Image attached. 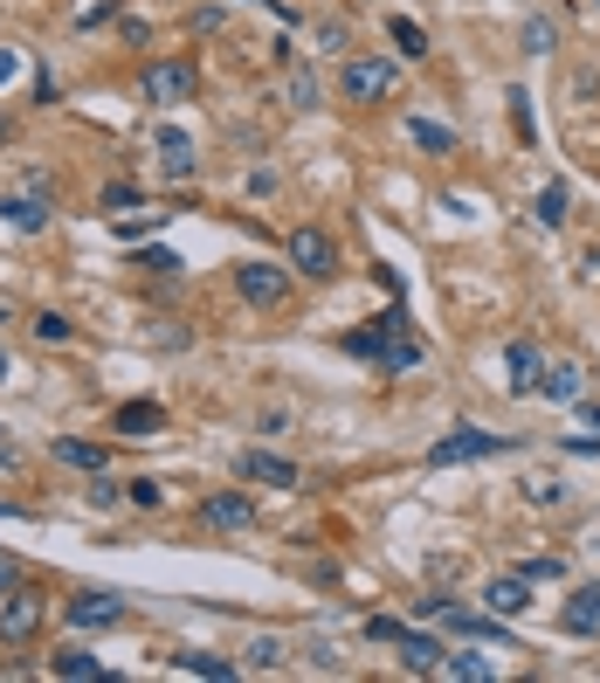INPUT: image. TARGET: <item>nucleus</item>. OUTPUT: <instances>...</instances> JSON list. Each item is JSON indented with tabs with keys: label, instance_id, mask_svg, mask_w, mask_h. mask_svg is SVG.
I'll use <instances>...</instances> for the list:
<instances>
[{
	"label": "nucleus",
	"instance_id": "1",
	"mask_svg": "<svg viewBox=\"0 0 600 683\" xmlns=\"http://www.w3.org/2000/svg\"><path fill=\"white\" fill-rule=\"evenodd\" d=\"M394 84H401V69L386 63V56H352L346 76H338L346 104H380V97H394Z\"/></svg>",
	"mask_w": 600,
	"mask_h": 683
},
{
	"label": "nucleus",
	"instance_id": "2",
	"mask_svg": "<svg viewBox=\"0 0 600 683\" xmlns=\"http://www.w3.org/2000/svg\"><path fill=\"white\" fill-rule=\"evenodd\" d=\"M511 449V435H483V429H456V435H441L435 449H428V469H456V463H483V456H504Z\"/></svg>",
	"mask_w": 600,
	"mask_h": 683
},
{
	"label": "nucleus",
	"instance_id": "3",
	"mask_svg": "<svg viewBox=\"0 0 600 683\" xmlns=\"http://www.w3.org/2000/svg\"><path fill=\"white\" fill-rule=\"evenodd\" d=\"M234 291L255 311H283L291 304V270H276V262H242V270H234Z\"/></svg>",
	"mask_w": 600,
	"mask_h": 683
},
{
	"label": "nucleus",
	"instance_id": "4",
	"mask_svg": "<svg viewBox=\"0 0 600 683\" xmlns=\"http://www.w3.org/2000/svg\"><path fill=\"white\" fill-rule=\"evenodd\" d=\"M42 615H48L42 594H29V587L0 594V642H35L42 636Z\"/></svg>",
	"mask_w": 600,
	"mask_h": 683
},
{
	"label": "nucleus",
	"instance_id": "5",
	"mask_svg": "<svg viewBox=\"0 0 600 683\" xmlns=\"http://www.w3.org/2000/svg\"><path fill=\"white\" fill-rule=\"evenodd\" d=\"M63 621L84 628V636H90V628H118V621H124V594H111V587L69 594V600H63Z\"/></svg>",
	"mask_w": 600,
	"mask_h": 683
},
{
	"label": "nucleus",
	"instance_id": "6",
	"mask_svg": "<svg viewBox=\"0 0 600 683\" xmlns=\"http://www.w3.org/2000/svg\"><path fill=\"white\" fill-rule=\"evenodd\" d=\"M194 84H200V76H194L187 56H166V63L145 69V97L152 104H194Z\"/></svg>",
	"mask_w": 600,
	"mask_h": 683
},
{
	"label": "nucleus",
	"instance_id": "7",
	"mask_svg": "<svg viewBox=\"0 0 600 683\" xmlns=\"http://www.w3.org/2000/svg\"><path fill=\"white\" fill-rule=\"evenodd\" d=\"M291 270H297V277H318V283L338 270V249H331L325 228H297V235H291Z\"/></svg>",
	"mask_w": 600,
	"mask_h": 683
},
{
	"label": "nucleus",
	"instance_id": "8",
	"mask_svg": "<svg viewBox=\"0 0 600 683\" xmlns=\"http://www.w3.org/2000/svg\"><path fill=\"white\" fill-rule=\"evenodd\" d=\"M48 215H56V194H0V221L8 228H21V235H42L48 228Z\"/></svg>",
	"mask_w": 600,
	"mask_h": 683
},
{
	"label": "nucleus",
	"instance_id": "9",
	"mask_svg": "<svg viewBox=\"0 0 600 683\" xmlns=\"http://www.w3.org/2000/svg\"><path fill=\"white\" fill-rule=\"evenodd\" d=\"M532 393H545L553 408H572V401L587 393V373H580L572 359H553V366H538V387H532Z\"/></svg>",
	"mask_w": 600,
	"mask_h": 683
},
{
	"label": "nucleus",
	"instance_id": "10",
	"mask_svg": "<svg viewBox=\"0 0 600 683\" xmlns=\"http://www.w3.org/2000/svg\"><path fill=\"white\" fill-rule=\"evenodd\" d=\"M200 518L215 524V532H249V524H255V505H249L242 490H215V497L200 505Z\"/></svg>",
	"mask_w": 600,
	"mask_h": 683
},
{
	"label": "nucleus",
	"instance_id": "11",
	"mask_svg": "<svg viewBox=\"0 0 600 683\" xmlns=\"http://www.w3.org/2000/svg\"><path fill=\"white\" fill-rule=\"evenodd\" d=\"M242 477L263 484V490H297V463L291 456H270V449H249L242 456Z\"/></svg>",
	"mask_w": 600,
	"mask_h": 683
},
{
	"label": "nucleus",
	"instance_id": "12",
	"mask_svg": "<svg viewBox=\"0 0 600 683\" xmlns=\"http://www.w3.org/2000/svg\"><path fill=\"white\" fill-rule=\"evenodd\" d=\"M441 663H449V642L441 636H401V670L407 676H441Z\"/></svg>",
	"mask_w": 600,
	"mask_h": 683
},
{
	"label": "nucleus",
	"instance_id": "13",
	"mask_svg": "<svg viewBox=\"0 0 600 683\" xmlns=\"http://www.w3.org/2000/svg\"><path fill=\"white\" fill-rule=\"evenodd\" d=\"M152 145H160V173L166 180H194V139H187V131L160 124V139H152Z\"/></svg>",
	"mask_w": 600,
	"mask_h": 683
},
{
	"label": "nucleus",
	"instance_id": "14",
	"mask_svg": "<svg viewBox=\"0 0 600 683\" xmlns=\"http://www.w3.org/2000/svg\"><path fill=\"white\" fill-rule=\"evenodd\" d=\"M559 621H566V636H587V642H593V636H600V587H580V594L566 600Z\"/></svg>",
	"mask_w": 600,
	"mask_h": 683
},
{
	"label": "nucleus",
	"instance_id": "15",
	"mask_svg": "<svg viewBox=\"0 0 600 683\" xmlns=\"http://www.w3.org/2000/svg\"><path fill=\"white\" fill-rule=\"evenodd\" d=\"M483 600H490V615H504V621H511V615H525V608H532V581H525V573H511V581H490V594H483Z\"/></svg>",
	"mask_w": 600,
	"mask_h": 683
},
{
	"label": "nucleus",
	"instance_id": "16",
	"mask_svg": "<svg viewBox=\"0 0 600 683\" xmlns=\"http://www.w3.org/2000/svg\"><path fill=\"white\" fill-rule=\"evenodd\" d=\"M160 422H166V414L152 408V401H124V408H118V435H124V442H152V435H160Z\"/></svg>",
	"mask_w": 600,
	"mask_h": 683
},
{
	"label": "nucleus",
	"instance_id": "17",
	"mask_svg": "<svg viewBox=\"0 0 600 683\" xmlns=\"http://www.w3.org/2000/svg\"><path fill=\"white\" fill-rule=\"evenodd\" d=\"M56 463H69V469H90V477H103V463H111V449H103V442H76V435H63V442H56Z\"/></svg>",
	"mask_w": 600,
	"mask_h": 683
},
{
	"label": "nucleus",
	"instance_id": "18",
	"mask_svg": "<svg viewBox=\"0 0 600 683\" xmlns=\"http://www.w3.org/2000/svg\"><path fill=\"white\" fill-rule=\"evenodd\" d=\"M504 359H511V387H517V393H532V387H538V366H545V359H538V346H532V338H511V353H504Z\"/></svg>",
	"mask_w": 600,
	"mask_h": 683
},
{
	"label": "nucleus",
	"instance_id": "19",
	"mask_svg": "<svg viewBox=\"0 0 600 683\" xmlns=\"http://www.w3.org/2000/svg\"><path fill=\"white\" fill-rule=\"evenodd\" d=\"M441 676H456V683H490L498 670H490V655H483V649H449V663H441Z\"/></svg>",
	"mask_w": 600,
	"mask_h": 683
},
{
	"label": "nucleus",
	"instance_id": "20",
	"mask_svg": "<svg viewBox=\"0 0 600 683\" xmlns=\"http://www.w3.org/2000/svg\"><path fill=\"white\" fill-rule=\"evenodd\" d=\"M48 670H56L63 683H97L103 676V663H97L90 649H56V663H48Z\"/></svg>",
	"mask_w": 600,
	"mask_h": 683
},
{
	"label": "nucleus",
	"instance_id": "21",
	"mask_svg": "<svg viewBox=\"0 0 600 683\" xmlns=\"http://www.w3.org/2000/svg\"><path fill=\"white\" fill-rule=\"evenodd\" d=\"M407 131H414V145H428V152H456V131L435 124V118H414Z\"/></svg>",
	"mask_w": 600,
	"mask_h": 683
},
{
	"label": "nucleus",
	"instance_id": "22",
	"mask_svg": "<svg viewBox=\"0 0 600 683\" xmlns=\"http://www.w3.org/2000/svg\"><path fill=\"white\" fill-rule=\"evenodd\" d=\"M386 35H394V42H401V56H428V35H422V29H414V21H407V14H394V21H386Z\"/></svg>",
	"mask_w": 600,
	"mask_h": 683
},
{
	"label": "nucleus",
	"instance_id": "23",
	"mask_svg": "<svg viewBox=\"0 0 600 683\" xmlns=\"http://www.w3.org/2000/svg\"><path fill=\"white\" fill-rule=\"evenodd\" d=\"M29 332H35V338H42V346H69V332H76V325H69V318H63V311H42V318H35V325H29Z\"/></svg>",
	"mask_w": 600,
	"mask_h": 683
},
{
	"label": "nucleus",
	"instance_id": "24",
	"mask_svg": "<svg viewBox=\"0 0 600 683\" xmlns=\"http://www.w3.org/2000/svg\"><path fill=\"white\" fill-rule=\"evenodd\" d=\"M532 215H538L545 228H559V221H566V187H559V180H553V187L538 194V207H532Z\"/></svg>",
	"mask_w": 600,
	"mask_h": 683
},
{
	"label": "nucleus",
	"instance_id": "25",
	"mask_svg": "<svg viewBox=\"0 0 600 683\" xmlns=\"http://www.w3.org/2000/svg\"><path fill=\"white\" fill-rule=\"evenodd\" d=\"M179 670H187V676H234V663H221V655H179Z\"/></svg>",
	"mask_w": 600,
	"mask_h": 683
},
{
	"label": "nucleus",
	"instance_id": "26",
	"mask_svg": "<svg viewBox=\"0 0 600 683\" xmlns=\"http://www.w3.org/2000/svg\"><path fill=\"white\" fill-rule=\"evenodd\" d=\"M517 573H525L532 587H538V581H566V560H559V553H545V560H525Z\"/></svg>",
	"mask_w": 600,
	"mask_h": 683
},
{
	"label": "nucleus",
	"instance_id": "27",
	"mask_svg": "<svg viewBox=\"0 0 600 683\" xmlns=\"http://www.w3.org/2000/svg\"><path fill=\"white\" fill-rule=\"evenodd\" d=\"M276 663H283V642H276V636L249 642V670H276Z\"/></svg>",
	"mask_w": 600,
	"mask_h": 683
},
{
	"label": "nucleus",
	"instance_id": "28",
	"mask_svg": "<svg viewBox=\"0 0 600 683\" xmlns=\"http://www.w3.org/2000/svg\"><path fill=\"white\" fill-rule=\"evenodd\" d=\"M525 497H532V505H559L566 484H559V477H532V484H525Z\"/></svg>",
	"mask_w": 600,
	"mask_h": 683
},
{
	"label": "nucleus",
	"instance_id": "29",
	"mask_svg": "<svg viewBox=\"0 0 600 683\" xmlns=\"http://www.w3.org/2000/svg\"><path fill=\"white\" fill-rule=\"evenodd\" d=\"M367 636H373V642H394V649H401V636H407V628H401L394 615H373V621H367Z\"/></svg>",
	"mask_w": 600,
	"mask_h": 683
},
{
	"label": "nucleus",
	"instance_id": "30",
	"mask_svg": "<svg viewBox=\"0 0 600 683\" xmlns=\"http://www.w3.org/2000/svg\"><path fill=\"white\" fill-rule=\"evenodd\" d=\"M525 48L545 56V48H553V21H525Z\"/></svg>",
	"mask_w": 600,
	"mask_h": 683
},
{
	"label": "nucleus",
	"instance_id": "31",
	"mask_svg": "<svg viewBox=\"0 0 600 683\" xmlns=\"http://www.w3.org/2000/svg\"><path fill=\"white\" fill-rule=\"evenodd\" d=\"M124 497H132V505H139V511H152V505H160V497H166V490H160V484H152V477H139V484H132V490H124Z\"/></svg>",
	"mask_w": 600,
	"mask_h": 683
},
{
	"label": "nucleus",
	"instance_id": "32",
	"mask_svg": "<svg viewBox=\"0 0 600 683\" xmlns=\"http://www.w3.org/2000/svg\"><path fill=\"white\" fill-rule=\"evenodd\" d=\"M291 104H297V111H310V104H318V84H310V76H304V69L291 76Z\"/></svg>",
	"mask_w": 600,
	"mask_h": 683
},
{
	"label": "nucleus",
	"instance_id": "33",
	"mask_svg": "<svg viewBox=\"0 0 600 683\" xmlns=\"http://www.w3.org/2000/svg\"><path fill=\"white\" fill-rule=\"evenodd\" d=\"M132 200H139L132 180H111V187H103V207H132Z\"/></svg>",
	"mask_w": 600,
	"mask_h": 683
},
{
	"label": "nucleus",
	"instance_id": "34",
	"mask_svg": "<svg viewBox=\"0 0 600 683\" xmlns=\"http://www.w3.org/2000/svg\"><path fill=\"white\" fill-rule=\"evenodd\" d=\"M310 670H338V649L331 642H310Z\"/></svg>",
	"mask_w": 600,
	"mask_h": 683
},
{
	"label": "nucleus",
	"instance_id": "35",
	"mask_svg": "<svg viewBox=\"0 0 600 683\" xmlns=\"http://www.w3.org/2000/svg\"><path fill=\"white\" fill-rule=\"evenodd\" d=\"M14 69H21V56H14V48H0V90L14 84Z\"/></svg>",
	"mask_w": 600,
	"mask_h": 683
},
{
	"label": "nucleus",
	"instance_id": "36",
	"mask_svg": "<svg viewBox=\"0 0 600 683\" xmlns=\"http://www.w3.org/2000/svg\"><path fill=\"white\" fill-rule=\"evenodd\" d=\"M14 587H21V566H14V560H0V594H14Z\"/></svg>",
	"mask_w": 600,
	"mask_h": 683
},
{
	"label": "nucleus",
	"instance_id": "37",
	"mask_svg": "<svg viewBox=\"0 0 600 683\" xmlns=\"http://www.w3.org/2000/svg\"><path fill=\"white\" fill-rule=\"evenodd\" d=\"M587 270H593V277H600V249H593V256H587Z\"/></svg>",
	"mask_w": 600,
	"mask_h": 683
},
{
	"label": "nucleus",
	"instance_id": "38",
	"mask_svg": "<svg viewBox=\"0 0 600 683\" xmlns=\"http://www.w3.org/2000/svg\"><path fill=\"white\" fill-rule=\"evenodd\" d=\"M0 380H8V346H0Z\"/></svg>",
	"mask_w": 600,
	"mask_h": 683
},
{
	"label": "nucleus",
	"instance_id": "39",
	"mask_svg": "<svg viewBox=\"0 0 600 683\" xmlns=\"http://www.w3.org/2000/svg\"><path fill=\"white\" fill-rule=\"evenodd\" d=\"M0 139H8V118H0Z\"/></svg>",
	"mask_w": 600,
	"mask_h": 683
},
{
	"label": "nucleus",
	"instance_id": "40",
	"mask_svg": "<svg viewBox=\"0 0 600 683\" xmlns=\"http://www.w3.org/2000/svg\"><path fill=\"white\" fill-rule=\"evenodd\" d=\"M0 325H8V304H0Z\"/></svg>",
	"mask_w": 600,
	"mask_h": 683
},
{
	"label": "nucleus",
	"instance_id": "41",
	"mask_svg": "<svg viewBox=\"0 0 600 683\" xmlns=\"http://www.w3.org/2000/svg\"><path fill=\"white\" fill-rule=\"evenodd\" d=\"M587 8H593V14H600V0H587Z\"/></svg>",
	"mask_w": 600,
	"mask_h": 683
}]
</instances>
